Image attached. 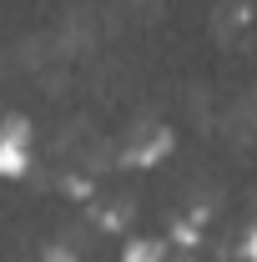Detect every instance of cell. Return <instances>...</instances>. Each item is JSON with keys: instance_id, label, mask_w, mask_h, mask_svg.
I'll use <instances>...</instances> for the list:
<instances>
[{"instance_id": "1", "label": "cell", "mask_w": 257, "mask_h": 262, "mask_svg": "<svg viewBox=\"0 0 257 262\" xmlns=\"http://www.w3.org/2000/svg\"><path fill=\"white\" fill-rule=\"evenodd\" d=\"M35 162V131L31 116H15L5 111L0 116V182H20Z\"/></svg>"}, {"instance_id": "2", "label": "cell", "mask_w": 257, "mask_h": 262, "mask_svg": "<svg viewBox=\"0 0 257 262\" xmlns=\"http://www.w3.org/2000/svg\"><path fill=\"white\" fill-rule=\"evenodd\" d=\"M172 151H177V131L161 126V121H152V126H136L126 141H121L116 162L126 166V171H152V166H161Z\"/></svg>"}, {"instance_id": "3", "label": "cell", "mask_w": 257, "mask_h": 262, "mask_svg": "<svg viewBox=\"0 0 257 262\" xmlns=\"http://www.w3.org/2000/svg\"><path fill=\"white\" fill-rule=\"evenodd\" d=\"M202 222H207V207H192L187 217H177V222H172V232H166V242H177L182 252H192L197 242H202Z\"/></svg>"}, {"instance_id": "4", "label": "cell", "mask_w": 257, "mask_h": 262, "mask_svg": "<svg viewBox=\"0 0 257 262\" xmlns=\"http://www.w3.org/2000/svg\"><path fill=\"white\" fill-rule=\"evenodd\" d=\"M121 262H166V242L161 237H126L121 242Z\"/></svg>"}, {"instance_id": "5", "label": "cell", "mask_w": 257, "mask_h": 262, "mask_svg": "<svg viewBox=\"0 0 257 262\" xmlns=\"http://www.w3.org/2000/svg\"><path fill=\"white\" fill-rule=\"evenodd\" d=\"M106 232H126L131 227V207L126 202H111V207H101V217H96Z\"/></svg>"}, {"instance_id": "6", "label": "cell", "mask_w": 257, "mask_h": 262, "mask_svg": "<svg viewBox=\"0 0 257 262\" xmlns=\"http://www.w3.org/2000/svg\"><path fill=\"white\" fill-rule=\"evenodd\" d=\"M35 262H81V252H76L71 242H51V247H40Z\"/></svg>"}, {"instance_id": "7", "label": "cell", "mask_w": 257, "mask_h": 262, "mask_svg": "<svg viewBox=\"0 0 257 262\" xmlns=\"http://www.w3.org/2000/svg\"><path fill=\"white\" fill-rule=\"evenodd\" d=\"M237 262H252V227L237 232Z\"/></svg>"}, {"instance_id": "8", "label": "cell", "mask_w": 257, "mask_h": 262, "mask_svg": "<svg viewBox=\"0 0 257 262\" xmlns=\"http://www.w3.org/2000/svg\"><path fill=\"white\" fill-rule=\"evenodd\" d=\"M66 192L71 196H91V177H66Z\"/></svg>"}]
</instances>
